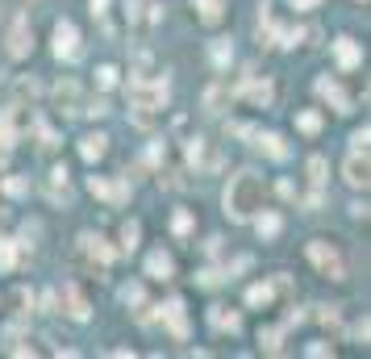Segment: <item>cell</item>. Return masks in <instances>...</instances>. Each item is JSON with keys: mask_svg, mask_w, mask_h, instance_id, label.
Returning <instances> with one entry per match:
<instances>
[{"mask_svg": "<svg viewBox=\"0 0 371 359\" xmlns=\"http://www.w3.org/2000/svg\"><path fill=\"white\" fill-rule=\"evenodd\" d=\"M226 218L230 222H250L254 218V209L263 205V180L250 172V167H242L230 184H226Z\"/></svg>", "mask_w": 371, "mask_h": 359, "instance_id": "cell-1", "label": "cell"}, {"mask_svg": "<svg viewBox=\"0 0 371 359\" xmlns=\"http://www.w3.org/2000/svg\"><path fill=\"white\" fill-rule=\"evenodd\" d=\"M304 251H309V259H313V268H317V272H322V276H330V280H342V276H346V264H342V255H338V251H334L330 242H322V238H313V242H309Z\"/></svg>", "mask_w": 371, "mask_h": 359, "instance_id": "cell-2", "label": "cell"}, {"mask_svg": "<svg viewBox=\"0 0 371 359\" xmlns=\"http://www.w3.org/2000/svg\"><path fill=\"white\" fill-rule=\"evenodd\" d=\"M188 163L196 167V176H204V172H217L222 167V155H217V146L208 142V138H192L188 142Z\"/></svg>", "mask_w": 371, "mask_h": 359, "instance_id": "cell-3", "label": "cell"}, {"mask_svg": "<svg viewBox=\"0 0 371 359\" xmlns=\"http://www.w3.org/2000/svg\"><path fill=\"white\" fill-rule=\"evenodd\" d=\"M55 59H67V63H75L80 55H84V46H80V30L71 25V21H59L55 25Z\"/></svg>", "mask_w": 371, "mask_h": 359, "instance_id": "cell-4", "label": "cell"}, {"mask_svg": "<svg viewBox=\"0 0 371 359\" xmlns=\"http://www.w3.org/2000/svg\"><path fill=\"white\" fill-rule=\"evenodd\" d=\"M80 251H84V259H88V264L96 268V276H100L104 268L113 264V246L104 242L100 234H80Z\"/></svg>", "mask_w": 371, "mask_h": 359, "instance_id": "cell-5", "label": "cell"}, {"mask_svg": "<svg viewBox=\"0 0 371 359\" xmlns=\"http://www.w3.org/2000/svg\"><path fill=\"white\" fill-rule=\"evenodd\" d=\"M88 192L109 200V205H125L130 200V180H104V176H92L88 180Z\"/></svg>", "mask_w": 371, "mask_h": 359, "instance_id": "cell-6", "label": "cell"}, {"mask_svg": "<svg viewBox=\"0 0 371 359\" xmlns=\"http://www.w3.org/2000/svg\"><path fill=\"white\" fill-rule=\"evenodd\" d=\"M9 55L13 59H25L29 55V50H34V30H29V17H17L13 25H9Z\"/></svg>", "mask_w": 371, "mask_h": 359, "instance_id": "cell-7", "label": "cell"}, {"mask_svg": "<svg viewBox=\"0 0 371 359\" xmlns=\"http://www.w3.org/2000/svg\"><path fill=\"white\" fill-rule=\"evenodd\" d=\"M21 121H25L21 105H9V109H0V150H13V142H17V130H21Z\"/></svg>", "mask_w": 371, "mask_h": 359, "instance_id": "cell-8", "label": "cell"}, {"mask_svg": "<svg viewBox=\"0 0 371 359\" xmlns=\"http://www.w3.org/2000/svg\"><path fill=\"white\" fill-rule=\"evenodd\" d=\"M342 180H346L350 188H367V184H371V163H367V150H355V155L346 159Z\"/></svg>", "mask_w": 371, "mask_h": 359, "instance_id": "cell-9", "label": "cell"}, {"mask_svg": "<svg viewBox=\"0 0 371 359\" xmlns=\"http://www.w3.org/2000/svg\"><path fill=\"white\" fill-rule=\"evenodd\" d=\"M163 322H167V330H171V338H188V314H184V301L180 297H171L167 305H163Z\"/></svg>", "mask_w": 371, "mask_h": 359, "instance_id": "cell-10", "label": "cell"}, {"mask_svg": "<svg viewBox=\"0 0 371 359\" xmlns=\"http://www.w3.org/2000/svg\"><path fill=\"white\" fill-rule=\"evenodd\" d=\"M59 301H63V310H67V318H75V322H88V301H84V292L75 288V284H63L59 288Z\"/></svg>", "mask_w": 371, "mask_h": 359, "instance_id": "cell-11", "label": "cell"}, {"mask_svg": "<svg viewBox=\"0 0 371 359\" xmlns=\"http://www.w3.org/2000/svg\"><path fill=\"white\" fill-rule=\"evenodd\" d=\"M55 105H59L67 117L84 113V109H80V88H75V80H59V84H55Z\"/></svg>", "mask_w": 371, "mask_h": 359, "instance_id": "cell-12", "label": "cell"}, {"mask_svg": "<svg viewBox=\"0 0 371 359\" xmlns=\"http://www.w3.org/2000/svg\"><path fill=\"white\" fill-rule=\"evenodd\" d=\"M334 59H338L342 71H355V67L363 63V50H359L355 38H338V42H334Z\"/></svg>", "mask_w": 371, "mask_h": 359, "instance_id": "cell-13", "label": "cell"}, {"mask_svg": "<svg viewBox=\"0 0 371 359\" xmlns=\"http://www.w3.org/2000/svg\"><path fill=\"white\" fill-rule=\"evenodd\" d=\"M238 96L250 100V105H263V109H267V105H272V96H276V88H272V80H250V84L238 88Z\"/></svg>", "mask_w": 371, "mask_h": 359, "instance_id": "cell-14", "label": "cell"}, {"mask_svg": "<svg viewBox=\"0 0 371 359\" xmlns=\"http://www.w3.org/2000/svg\"><path fill=\"white\" fill-rule=\"evenodd\" d=\"M254 146H259L267 159H276V163L288 159V142H284L280 134H272V130H267V134H259V130H254Z\"/></svg>", "mask_w": 371, "mask_h": 359, "instance_id": "cell-15", "label": "cell"}, {"mask_svg": "<svg viewBox=\"0 0 371 359\" xmlns=\"http://www.w3.org/2000/svg\"><path fill=\"white\" fill-rule=\"evenodd\" d=\"M326 159L322 155H313L309 159V184H313V192H309V209H317V205H322V184H326Z\"/></svg>", "mask_w": 371, "mask_h": 359, "instance_id": "cell-16", "label": "cell"}, {"mask_svg": "<svg viewBox=\"0 0 371 359\" xmlns=\"http://www.w3.org/2000/svg\"><path fill=\"white\" fill-rule=\"evenodd\" d=\"M146 276H150V280H171V276H176L171 255H167V251H154V255H146Z\"/></svg>", "mask_w": 371, "mask_h": 359, "instance_id": "cell-17", "label": "cell"}, {"mask_svg": "<svg viewBox=\"0 0 371 359\" xmlns=\"http://www.w3.org/2000/svg\"><path fill=\"white\" fill-rule=\"evenodd\" d=\"M317 96L322 100H330V105L338 109V113H350V96L334 84V80H317Z\"/></svg>", "mask_w": 371, "mask_h": 359, "instance_id": "cell-18", "label": "cell"}, {"mask_svg": "<svg viewBox=\"0 0 371 359\" xmlns=\"http://www.w3.org/2000/svg\"><path fill=\"white\" fill-rule=\"evenodd\" d=\"M21 259H25V242H17V238H0V272H13Z\"/></svg>", "mask_w": 371, "mask_h": 359, "instance_id": "cell-19", "label": "cell"}, {"mask_svg": "<svg viewBox=\"0 0 371 359\" xmlns=\"http://www.w3.org/2000/svg\"><path fill=\"white\" fill-rule=\"evenodd\" d=\"M104 150H109V134H88V138L80 142V155H84L88 163H100Z\"/></svg>", "mask_w": 371, "mask_h": 359, "instance_id": "cell-20", "label": "cell"}, {"mask_svg": "<svg viewBox=\"0 0 371 359\" xmlns=\"http://www.w3.org/2000/svg\"><path fill=\"white\" fill-rule=\"evenodd\" d=\"M192 9L200 13L204 25H217V21L226 17V0H192Z\"/></svg>", "mask_w": 371, "mask_h": 359, "instance_id": "cell-21", "label": "cell"}, {"mask_svg": "<svg viewBox=\"0 0 371 359\" xmlns=\"http://www.w3.org/2000/svg\"><path fill=\"white\" fill-rule=\"evenodd\" d=\"M254 230H259L263 238H276V234H280V213H272V209L254 213Z\"/></svg>", "mask_w": 371, "mask_h": 359, "instance_id": "cell-22", "label": "cell"}, {"mask_svg": "<svg viewBox=\"0 0 371 359\" xmlns=\"http://www.w3.org/2000/svg\"><path fill=\"white\" fill-rule=\"evenodd\" d=\"M272 297H276L272 284H254V288H246V305H250V310H259V305H272Z\"/></svg>", "mask_w": 371, "mask_h": 359, "instance_id": "cell-23", "label": "cell"}, {"mask_svg": "<svg viewBox=\"0 0 371 359\" xmlns=\"http://www.w3.org/2000/svg\"><path fill=\"white\" fill-rule=\"evenodd\" d=\"M296 130L300 134H322V113H313V109H304V113H296Z\"/></svg>", "mask_w": 371, "mask_h": 359, "instance_id": "cell-24", "label": "cell"}, {"mask_svg": "<svg viewBox=\"0 0 371 359\" xmlns=\"http://www.w3.org/2000/svg\"><path fill=\"white\" fill-rule=\"evenodd\" d=\"M280 338H284V330H276V326L259 330V347L267 351V355H280V351H284V347H280Z\"/></svg>", "mask_w": 371, "mask_h": 359, "instance_id": "cell-25", "label": "cell"}, {"mask_svg": "<svg viewBox=\"0 0 371 359\" xmlns=\"http://www.w3.org/2000/svg\"><path fill=\"white\" fill-rule=\"evenodd\" d=\"M208 55H213V63H217V67H230V59H234V46H230L226 38H217L213 46H208Z\"/></svg>", "mask_w": 371, "mask_h": 359, "instance_id": "cell-26", "label": "cell"}, {"mask_svg": "<svg viewBox=\"0 0 371 359\" xmlns=\"http://www.w3.org/2000/svg\"><path fill=\"white\" fill-rule=\"evenodd\" d=\"M208 322H213L217 330H230V334L242 326V318H238V314H226V310H213V314H208Z\"/></svg>", "mask_w": 371, "mask_h": 359, "instance_id": "cell-27", "label": "cell"}, {"mask_svg": "<svg viewBox=\"0 0 371 359\" xmlns=\"http://www.w3.org/2000/svg\"><path fill=\"white\" fill-rule=\"evenodd\" d=\"M117 76H121V71H117L113 63H100V67H96V84H100V88H117Z\"/></svg>", "mask_w": 371, "mask_h": 359, "instance_id": "cell-28", "label": "cell"}, {"mask_svg": "<svg viewBox=\"0 0 371 359\" xmlns=\"http://www.w3.org/2000/svg\"><path fill=\"white\" fill-rule=\"evenodd\" d=\"M13 96H17V100H34V96H38V84L21 76V80H13Z\"/></svg>", "mask_w": 371, "mask_h": 359, "instance_id": "cell-29", "label": "cell"}, {"mask_svg": "<svg viewBox=\"0 0 371 359\" xmlns=\"http://www.w3.org/2000/svg\"><path fill=\"white\" fill-rule=\"evenodd\" d=\"M138 234H142V226L138 222H125L121 226V251H134L138 246Z\"/></svg>", "mask_w": 371, "mask_h": 359, "instance_id": "cell-30", "label": "cell"}, {"mask_svg": "<svg viewBox=\"0 0 371 359\" xmlns=\"http://www.w3.org/2000/svg\"><path fill=\"white\" fill-rule=\"evenodd\" d=\"M5 192H9V196H25V192H29V180H21V176H9V180H5Z\"/></svg>", "mask_w": 371, "mask_h": 359, "instance_id": "cell-31", "label": "cell"}, {"mask_svg": "<svg viewBox=\"0 0 371 359\" xmlns=\"http://www.w3.org/2000/svg\"><path fill=\"white\" fill-rule=\"evenodd\" d=\"M222 100H226V92H222V88H208V96H204V109H208V113H222Z\"/></svg>", "mask_w": 371, "mask_h": 359, "instance_id": "cell-32", "label": "cell"}, {"mask_svg": "<svg viewBox=\"0 0 371 359\" xmlns=\"http://www.w3.org/2000/svg\"><path fill=\"white\" fill-rule=\"evenodd\" d=\"M171 230H176V234H188V230H192V213H188V209H180V213L171 218Z\"/></svg>", "mask_w": 371, "mask_h": 359, "instance_id": "cell-33", "label": "cell"}, {"mask_svg": "<svg viewBox=\"0 0 371 359\" xmlns=\"http://www.w3.org/2000/svg\"><path fill=\"white\" fill-rule=\"evenodd\" d=\"M13 305H17V314H29V305H34V297H29L25 288H17V292H13Z\"/></svg>", "mask_w": 371, "mask_h": 359, "instance_id": "cell-34", "label": "cell"}, {"mask_svg": "<svg viewBox=\"0 0 371 359\" xmlns=\"http://www.w3.org/2000/svg\"><path fill=\"white\" fill-rule=\"evenodd\" d=\"M367 142H371V130H367V126L350 134V146H355V150H367Z\"/></svg>", "mask_w": 371, "mask_h": 359, "instance_id": "cell-35", "label": "cell"}, {"mask_svg": "<svg viewBox=\"0 0 371 359\" xmlns=\"http://www.w3.org/2000/svg\"><path fill=\"white\" fill-rule=\"evenodd\" d=\"M121 301H125V305H142V288H138V284H125V288H121Z\"/></svg>", "mask_w": 371, "mask_h": 359, "instance_id": "cell-36", "label": "cell"}, {"mask_svg": "<svg viewBox=\"0 0 371 359\" xmlns=\"http://www.w3.org/2000/svg\"><path fill=\"white\" fill-rule=\"evenodd\" d=\"M322 322H326V326H334V330H338V310H322Z\"/></svg>", "mask_w": 371, "mask_h": 359, "instance_id": "cell-37", "label": "cell"}, {"mask_svg": "<svg viewBox=\"0 0 371 359\" xmlns=\"http://www.w3.org/2000/svg\"><path fill=\"white\" fill-rule=\"evenodd\" d=\"M350 334H355L359 343H367V318H363V322H355V330H350Z\"/></svg>", "mask_w": 371, "mask_h": 359, "instance_id": "cell-38", "label": "cell"}, {"mask_svg": "<svg viewBox=\"0 0 371 359\" xmlns=\"http://www.w3.org/2000/svg\"><path fill=\"white\" fill-rule=\"evenodd\" d=\"M217 280H222V276H217V272H200V284H204V288H213V284H217Z\"/></svg>", "mask_w": 371, "mask_h": 359, "instance_id": "cell-39", "label": "cell"}, {"mask_svg": "<svg viewBox=\"0 0 371 359\" xmlns=\"http://www.w3.org/2000/svg\"><path fill=\"white\" fill-rule=\"evenodd\" d=\"M322 0H292V9H317Z\"/></svg>", "mask_w": 371, "mask_h": 359, "instance_id": "cell-40", "label": "cell"}, {"mask_svg": "<svg viewBox=\"0 0 371 359\" xmlns=\"http://www.w3.org/2000/svg\"><path fill=\"white\" fill-rule=\"evenodd\" d=\"M88 5H92V13L100 17V13H104V5H109V0H88Z\"/></svg>", "mask_w": 371, "mask_h": 359, "instance_id": "cell-41", "label": "cell"}]
</instances>
